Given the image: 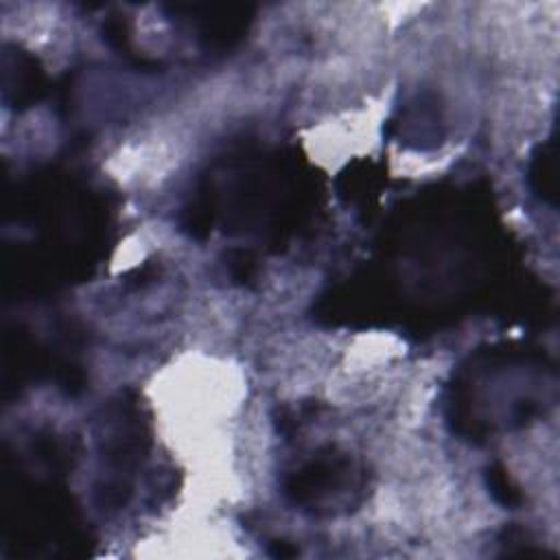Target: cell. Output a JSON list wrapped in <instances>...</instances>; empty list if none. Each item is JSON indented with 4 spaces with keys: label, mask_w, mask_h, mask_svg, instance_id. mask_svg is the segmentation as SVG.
<instances>
[{
    "label": "cell",
    "mask_w": 560,
    "mask_h": 560,
    "mask_svg": "<svg viewBox=\"0 0 560 560\" xmlns=\"http://www.w3.org/2000/svg\"><path fill=\"white\" fill-rule=\"evenodd\" d=\"M486 486L492 499L503 508H518L523 503V492L518 483L512 479L510 470L501 462H492L486 468Z\"/></svg>",
    "instance_id": "5"
},
{
    "label": "cell",
    "mask_w": 560,
    "mask_h": 560,
    "mask_svg": "<svg viewBox=\"0 0 560 560\" xmlns=\"http://www.w3.org/2000/svg\"><path fill=\"white\" fill-rule=\"evenodd\" d=\"M529 190L542 203L556 208L558 201V179H556V140L549 138L540 142L527 164Z\"/></svg>",
    "instance_id": "4"
},
{
    "label": "cell",
    "mask_w": 560,
    "mask_h": 560,
    "mask_svg": "<svg viewBox=\"0 0 560 560\" xmlns=\"http://www.w3.org/2000/svg\"><path fill=\"white\" fill-rule=\"evenodd\" d=\"M228 271L232 276L234 282L238 284H247L254 280L256 276V256L249 249H232L228 254Z\"/></svg>",
    "instance_id": "6"
},
{
    "label": "cell",
    "mask_w": 560,
    "mask_h": 560,
    "mask_svg": "<svg viewBox=\"0 0 560 560\" xmlns=\"http://www.w3.org/2000/svg\"><path fill=\"white\" fill-rule=\"evenodd\" d=\"M269 556L280 558V560H284V558H298V556H300V549H298V545H293L291 540L273 538V540L269 542Z\"/></svg>",
    "instance_id": "7"
},
{
    "label": "cell",
    "mask_w": 560,
    "mask_h": 560,
    "mask_svg": "<svg viewBox=\"0 0 560 560\" xmlns=\"http://www.w3.org/2000/svg\"><path fill=\"white\" fill-rule=\"evenodd\" d=\"M46 90L44 72L26 52H15L4 61V96L18 109L35 105Z\"/></svg>",
    "instance_id": "3"
},
{
    "label": "cell",
    "mask_w": 560,
    "mask_h": 560,
    "mask_svg": "<svg viewBox=\"0 0 560 560\" xmlns=\"http://www.w3.org/2000/svg\"><path fill=\"white\" fill-rule=\"evenodd\" d=\"M352 470L354 466L346 453L326 446L284 477L282 492L293 505H300L311 514H324L326 499L348 486Z\"/></svg>",
    "instance_id": "1"
},
{
    "label": "cell",
    "mask_w": 560,
    "mask_h": 560,
    "mask_svg": "<svg viewBox=\"0 0 560 560\" xmlns=\"http://www.w3.org/2000/svg\"><path fill=\"white\" fill-rule=\"evenodd\" d=\"M179 13H186L190 22L197 26V37L203 44L206 50H230L236 46L243 35L247 33L252 24V7L238 4V7H201V4H190L182 7L175 4Z\"/></svg>",
    "instance_id": "2"
}]
</instances>
